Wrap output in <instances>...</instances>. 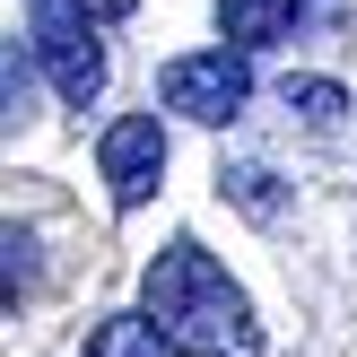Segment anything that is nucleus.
Listing matches in <instances>:
<instances>
[{
    "label": "nucleus",
    "mask_w": 357,
    "mask_h": 357,
    "mask_svg": "<svg viewBox=\"0 0 357 357\" xmlns=\"http://www.w3.org/2000/svg\"><path fill=\"white\" fill-rule=\"evenodd\" d=\"M139 314L166 331L174 357H261L253 296L227 279L218 253H201L192 236H174L166 253L139 271Z\"/></svg>",
    "instance_id": "1"
},
{
    "label": "nucleus",
    "mask_w": 357,
    "mask_h": 357,
    "mask_svg": "<svg viewBox=\"0 0 357 357\" xmlns=\"http://www.w3.org/2000/svg\"><path fill=\"white\" fill-rule=\"evenodd\" d=\"M105 17L79 9V0H26V52L44 61L52 96L70 105V114H87V105L105 96V44H96Z\"/></svg>",
    "instance_id": "2"
},
{
    "label": "nucleus",
    "mask_w": 357,
    "mask_h": 357,
    "mask_svg": "<svg viewBox=\"0 0 357 357\" xmlns=\"http://www.w3.org/2000/svg\"><path fill=\"white\" fill-rule=\"evenodd\" d=\"M157 105L183 122H209V131H227V122L253 105V52L236 44H209V52H183V61L157 70Z\"/></svg>",
    "instance_id": "3"
},
{
    "label": "nucleus",
    "mask_w": 357,
    "mask_h": 357,
    "mask_svg": "<svg viewBox=\"0 0 357 357\" xmlns=\"http://www.w3.org/2000/svg\"><path fill=\"white\" fill-rule=\"evenodd\" d=\"M96 166H105L114 209H139L157 183H166V122H157V114H122L114 131L96 139Z\"/></svg>",
    "instance_id": "4"
},
{
    "label": "nucleus",
    "mask_w": 357,
    "mask_h": 357,
    "mask_svg": "<svg viewBox=\"0 0 357 357\" xmlns=\"http://www.w3.org/2000/svg\"><path fill=\"white\" fill-rule=\"evenodd\" d=\"M296 9L305 0H218V35L236 52H271V44L296 35Z\"/></svg>",
    "instance_id": "5"
},
{
    "label": "nucleus",
    "mask_w": 357,
    "mask_h": 357,
    "mask_svg": "<svg viewBox=\"0 0 357 357\" xmlns=\"http://www.w3.org/2000/svg\"><path fill=\"white\" fill-rule=\"evenodd\" d=\"M79 357H166V331H157L149 314H105Z\"/></svg>",
    "instance_id": "6"
},
{
    "label": "nucleus",
    "mask_w": 357,
    "mask_h": 357,
    "mask_svg": "<svg viewBox=\"0 0 357 357\" xmlns=\"http://www.w3.org/2000/svg\"><path fill=\"white\" fill-rule=\"evenodd\" d=\"M218 192L244 209V218H261V227L288 209V201H279V174H271V166H227V174H218Z\"/></svg>",
    "instance_id": "7"
},
{
    "label": "nucleus",
    "mask_w": 357,
    "mask_h": 357,
    "mask_svg": "<svg viewBox=\"0 0 357 357\" xmlns=\"http://www.w3.org/2000/svg\"><path fill=\"white\" fill-rule=\"evenodd\" d=\"M279 105L305 114V122H340L349 114V87L340 79H279Z\"/></svg>",
    "instance_id": "8"
},
{
    "label": "nucleus",
    "mask_w": 357,
    "mask_h": 357,
    "mask_svg": "<svg viewBox=\"0 0 357 357\" xmlns=\"http://www.w3.org/2000/svg\"><path fill=\"white\" fill-rule=\"evenodd\" d=\"M26 114V61H17V44H9V122Z\"/></svg>",
    "instance_id": "9"
},
{
    "label": "nucleus",
    "mask_w": 357,
    "mask_h": 357,
    "mask_svg": "<svg viewBox=\"0 0 357 357\" xmlns=\"http://www.w3.org/2000/svg\"><path fill=\"white\" fill-rule=\"evenodd\" d=\"M79 9H96V17H131L139 0H79Z\"/></svg>",
    "instance_id": "10"
}]
</instances>
